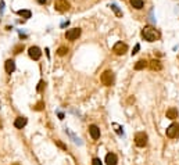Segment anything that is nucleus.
Here are the masks:
<instances>
[{
  "mask_svg": "<svg viewBox=\"0 0 179 165\" xmlns=\"http://www.w3.org/2000/svg\"><path fill=\"white\" fill-rule=\"evenodd\" d=\"M142 38L147 42H156L160 39V32L153 27H144L142 29Z\"/></svg>",
  "mask_w": 179,
  "mask_h": 165,
  "instance_id": "nucleus-1",
  "label": "nucleus"
},
{
  "mask_svg": "<svg viewBox=\"0 0 179 165\" xmlns=\"http://www.w3.org/2000/svg\"><path fill=\"white\" fill-rule=\"evenodd\" d=\"M100 81H101V83H103L104 86H113V85H114V72H113V71H110V69L104 71V72L101 74V76H100Z\"/></svg>",
  "mask_w": 179,
  "mask_h": 165,
  "instance_id": "nucleus-2",
  "label": "nucleus"
},
{
  "mask_svg": "<svg viewBox=\"0 0 179 165\" xmlns=\"http://www.w3.org/2000/svg\"><path fill=\"white\" fill-rule=\"evenodd\" d=\"M167 136H168L169 139H176V137H179V124H176V122H174V124H171V125L167 128Z\"/></svg>",
  "mask_w": 179,
  "mask_h": 165,
  "instance_id": "nucleus-3",
  "label": "nucleus"
},
{
  "mask_svg": "<svg viewBox=\"0 0 179 165\" xmlns=\"http://www.w3.org/2000/svg\"><path fill=\"white\" fill-rule=\"evenodd\" d=\"M147 140H149V137H147V135L144 132H139L135 135V144L137 147H146Z\"/></svg>",
  "mask_w": 179,
  "mask_h": 165,
  "instance_id": "nucleus-4",
  "label": "nucleus"
},
{
  "mask_svg": "<svg viewBox=\"0 0 179 165\" xmlns=\"http://www.w3.org/2000/svg\"><path fill=\"white\" fill-rule=\"evenodd\" d=\"M69 7H71V4L67 0H56L54 2V8L57 11H60V13H64V11L69 10Z\"/></svg>",
  "mask_w": 179,
  "mask_h": 165,
  "instance_id": "nucleus-5",
  "label": "nucleus"
},
{
  "mask_svg": "<svg viewBox=\"0 0 179 165\" xmlns=\"http://www.w3.org/2000/svg\"><path fill=\"white\" fill-rule=\"evenodd\" d=\"M113 51H114L117 56H124V54L128 51V46L122 42H117L114 45V47H113Z\"/></svg>",
  "mask_w": 179,
  "mask_h": 165,
  "instance_id": "nucleus-6",
  "label": "nucleus"
},
{
  "mask_svg": "<svg viewBox=\"0 0 179 165\" xmlns=\"http://www.w3.org/2000/svg\"><path fill=\"white\" fill-rule=\"evenodd\" d=\"M81 36V29L79 28H72V29H68L65 32V38L68 40H76Z\"/></svg>",
  "mask_w": 179,
  "mask_h": 165,
  "instance_id": "nucleus-7",
  "label": "nucleus"
},
{
  "mask_svg": "<svg viewBox=\"0 0 179 165\" xmlns=\"http://www.w3.org/2000/svg\"><path fill=\"white\" fill-rule=\"evenodd\" d=\"M28 54H29V57L32 60H39L40 57H42V50H40L38 46H32V47H29V50H28Z\"/></svg>",
  "mask_w": 179,
  "mask_h": 165,
  "instance_id": "nucleus-8",
  "label": "nucleus"
},
{
  "mask_svg": "<svg viewBox=\"0 0 179 165\" xmlns=\"http://www.w3.org/2000/svg\"><path fill=\"white\" fill-rule=\"evenodd\" d=\"M89 133H90L92 139H95V140H97V139L100 137V129H99V126H96V125L89 126Z\"/></svg>",
  "mask_w": 179,
  "mask_h": 165,
  "instance_id": "nucleus-9",
  "label": "nucleus"
},
{
  "mask_svg": "<svg viewBox=\"0 0 179 165\" xmlns=\"http://www.w3.org/2000/svg\"><path fill=\"white\" fill-rule=\"evenodd\" d=\"M147 65L150 67V69H151V71H160V69L163 68V65H161V61H160V60H151V61H149V64H147Z\"/></svg>",
  "mask_w": 179,
  "mask_h": 165,
  "instance_id": "nucleus-10",
  "label": "nucleus"
},
{
  "mask_svg": "<svg viewBox=\"0 0 179 165\" xmlns=\"http://www.w3.org/2000/svg\"><path fill=\"white\" fill-rule=\"evenodd\" d=\"M4 69H6L7 74H13L14 69H15V63H14V60H7L6 63H4Z\"/></svg>",
  "mask_w": 179,
  "mask_h": 165,
  "instance_id": "nucleus-11",
  "label": "nucleus"
},
{
  "mask_svg": "<svg viewBox=\"0 0 179 165\" xmlns=\"http://www.w3.org/2000/svg\"><path fill=\"white\" fill-rule=\"evenodd\" d=\"M117 162H118V158L114 153H108L106 155V164L107 165H117Z\"/></svg>",
  "mask_w": 179,
  "mask_h": 165,
  "instance_id": "nucleus-12",
  "label": "nucleus"
},
{
  "mask_svg": "<svg viewBox=\"0 0 179 165\" xmlns=\"http://www.w3.org/2000/svg\"><path fill=\"white\" fill-rule=\"evenodd\" d=\"M25 125H26V118L25 117H18V118L14 121V126H15L17 129H22Z\"/></svg>",
  "mask_w": 179,
  "mask_h": 165,
  "instance_id": "nucleus-13",
  "label": "nucleus"
},
{
  "mask_svg": "<svg viewBox=\"0 0 179 165\" xmlns=\"http://www.w3.org/2000/svg\"><path fill=\"white\" fill-rule=\"evenodd\" d=\"M167 118H169V119L178 118V110L174 108V107H171L169 110H167Z\"/></svg>",
  "mask_w": 179,
  "mask_h": 165,
  "instance_id": "nucleus-14",
  "label": "nucleus"
},
{
  "mask_svg": "<svg viewBox=\"0 0 179 165\" xmlns=\"http://www.w3.org/2000/svg\"><path fill=\"white\" fill-rule=\"evenodd\" d=\"M130 6L133 7V8H136V10H140V8H143V0H129Z\"/></svg>",
  "mask_w": 179,
  "mask_h": 165,
  "instance_id": "nucleus-15",
  "label": "nucleus"
},
{
  "mask_svg": "<svg viewBox=\"0 0 179 165\" xmlns=\"http://www.w3.org/2000/svg\"><path fill=\"white\" fill-rule=\"evenodd\" d=\"M147 61L146 60H139V61H137L136 64H135V69H136V71H140V69H144L147 67Z\"/></svg>",
  "mask_w": 179,
  "mask_h": 165,
  "instance_id": "nucleus-16",
  "label": "nucleus"
},
{
  "mask_svg": "<svg viewBox=\"0 0 179 165\" xmlns=\"http://www.w3.org/2000/svg\"><path fill=\"white\" fill-rule=\"evenodd\" d=\"M18 15L24 17V18H31V11L29 10H20L18 11Z\"/></svg>",
  "mask_w": 179,
  "mask_h": 165,
  "instance_id": "nucleus-17",
  "label": "nucleus"
},
{
  "mask_svg": "<svg viewBox=\"0 0 179 165\" xmlns=\"http://www.w3.org/2000/svg\"><path fill=\"white\" fill-rule=\"evenodd\" d=\"M67 53H68V47H65V46H61L57 50V54H59V56H65Z\"/></svg>",
  "mask_w": 179,
  "mask_h": 165,
  "instance_id": "nucleus-18",
  "label": "nucleus"
},
{
  "mask_svg": "<svg viewBox=\"0 0 179 165\" xmlns=\"http://www.w3.org/2000/svg\"><path fill=\"white\" fill-rule=\"evenodd\" d=\"M43 108H45V103H43V101H39L38 104H35V106H33V110H35V111H42Z\"/></svg>",
  "mask_w": 179,
  "mask_h": 165,
  "instance_id": "nucleus-19",
  "label": "nucleus"
},
{
  "mask_svg": "<svg viewBox=\"0 0 179 165\" xmlns=\"http://www.w3.org/2000/svg\"><path fill=\"white\" fill-rule=\"evenodd\" d=\"M111 8H113V10H114V13L117 14L118 17H122V13H121L120 10H118V6H117V4H111Z\"/></svg>",
  "mask_w": 179,
  "mask_h": 165,
  "instance_id": "nucleus-20",
  "label": "nucleus"
},
{
  "mask_svg": "<svg viewBox=\"0 0 179 165\" xmlns=\"http://www.w3.org/2000/svg\"><path fill=\"white\" fill-rule=\"evenodd\" d=\"M22 50H24V45H18V46H15V47H14V54L21 53Z\"/></svg>",
  "mask_w": 179,
  "mask_h": 165,
  "instance_id": "nucleus-21",
  "label": "nucleus"
},
{
  "mask_svg": "<svg viewBox=\"0 0 179 165\" xmlns=\"http://www.w3.org/2000/svg\"><path fill=\"white\" fill-rule=\"evenodd\" d=\"M45 85H46L45 81H40V82H39V86H38V92H42L43 87H45Z\"/></svg>",
  "mask_w": 179,
  "mask_h": 165,
  "instance_id": "nucleus-22",
  "label": "nucleus"
},
{
  "mask_svg": "<svg viewBox=\"0 0 179 165\" xmlns=\"http://www.w3.org/2000/svg\"><path fill=\"white\" fill-rule=\"evenodd\" d=\"M92 165H103L100 161V158H93V161H92Z\"/></svg>",
  "mask_w": 179,
  "mask_h": 165,
  "instance_id": "nucleus-23",
  "label": "nucleus"
},
{
  "mask_svg": "<svg viewBox=\"0 0 179 165\" xmlns=\"http://www.w3.org/2000/svg\"><path fill=\"white\" fill-rule=\"evenodd\" d=\"M56 144L59 146V147H61L62 150H67V146H64V144H62L61 142H60V140H56Z\"/></svg>",
  "mask_w": 179,
  "mask_h": 165,
  "instance_id": "nucleus-24",
  "label": "nucleus"
},
{
  "mask_svg": "<svg viewBox=\"0 0 179 165\" xmlns=\"http://www.w3.org/2000/svg\"><path fill=\"white\" fill-rule=\"evenodd\" d=\"M139 45H136V46H135V49H133V51H132V54H136L137 53V50H139Z\"/></svg>",
  "mask_w": 179,
  "mask_h": 165,
  "instance_id": "nucleus-25",
  "label": "nucleus"
},
{
  "mask_svg": "<svg viewBox=\"0 0 179 165\" xmlns=\"http://www.w3.org/2000/svg\"><path fill=\"white\" fill-rule=\"evenodd\" d=\"M36 2H38L39 4H45L46 3V0H36Z\"/></svg>",
  "mask_w": 179,
  "mask_h": 165,
  "instance_id": "nucleus-26",
  "label": "nucleus"
},
{
  "mask_svg": "<svg viewBox=\"0 0 179 165\" xmlns=\"http://www.w3.org/2000/svg\"><path fill=\"white\" fill-rule=\"evenodd\" d=\"M13 165H20V164H18V162H15V164H13Z\"/></svg>",
  "mask_w": 179,
  "mask_h": 165,
  "instance_id": "nucleus-27",
  "label": "nucleus"
},
{
  "mask_svg": "<svg viewBox=\"0 0 179 165\" xmlns=\"http://www.w3.org/2000/svg\"><path fill=\"white\" fill-rule=\"evenodd\" d=\"M0 129H2V121H0Z\"/></svg>",
  "mask_w": 179,
  "mask_h": 165,
  "instance_id": "nucleus-28",
  "label": "nucleus"
}]
</instances>
